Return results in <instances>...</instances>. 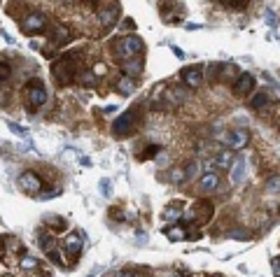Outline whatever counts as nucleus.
<instances>
[{
	"label": "nucleus",
	"mask_w": 280,
	"mask_h": 277,
	"mask_svg": "<svg viewBox=\"0 0 280 277\" xmlns=\"http://www.w3.org/2000/svg\"><path fill=\"white\" fill-rule=\"evenodd\" d=\"M135 89H138V82H135V79L126 77V75H122V77L117 79V91H119L122 96H131Z\"/></svg>",
	"instance_id": "obj_14"
},
{
	"label": "nucleus",
	"mask_w": 280,
	"mask_h": 277,
	"mask_svg": "<svg viewBox=\"0 0 280 277\" xmlns=\"http://www.w3.org/2000/svg\"><path fill=\"white\" fill-rule=\"evenodd\" d=\"M101 191H103V196H112V184H110V180H101Z\"/></svg>",
	"instance_id": "obj_28"
},
{
	"label": "nucleus",
	"mask_w": 280,
	"mask_h": 277,
	"mask_svg": "<svg viewBox=\"0 0 280 277\" xmlns=\"http://www.w3.org/2000/svg\"><path fill=\"white\" fill-rule=\"evenodd\" d=\"M245 168H248L245 156H236L231 163V168H229V180H231L234 184H241V182L245 180Z\"/></svg>",
	"instance_id": "obj_10"
},
{
	"label": "nucleus",
	"mask_w": 280,
	"mask_h": 277,
	"mask_svg": "<svg viewBox=\"0 0 280 277\" xmlns=\"http://www.w3.org/2000/svg\"><path fill=\"white\" fill-rule=\"evenodd\" d=\"M108 73V68L103 66V63H96V66H94V75H98V77H101V75H105Z\"/></svg>",
	"instance_id": "obj_29"
},
{
	"label": "nucleus",
	"mask_w": 280,
	"mask_h": 277,
	"mask_svg": "<svg viewBox=\"0 0 280 277\" xmlns=\"http://www.w3.org/2000/svg\"><path fill=\"white\" fill-rule=\"evenodd\" d=\"M115 277H133V272L131 270H119V272H115Z\"/></svg>",
	"instance_id": "obj_34"
},
{
	"label": "nucleus",
	"mask_w": 280,
	"mask_h": 277,
	"mask_svg": "<svg viewBox=\"0 0 280 277\" xmlns=\"http://www.w3.org/2000/svg\"><path fill=\"white\" fill-rule=\"evenodd\" d=\"M164 219L166 221H180L182 219V205H168L164 210Z\"/></svg>",
	"instance_id": "obj_19"
},
{
	"label": "nucleus",
	"mask_w": 280,
	"mask_h": 277,
	"mask_svg": "<svg viewBox=\"0 0 280 277\" xmlns=\"http://www.w3.org/2000/svg\"><path fill=\"white\" fill-rule=\"evenodd\" d=\"M168 277H175V275H168Z\"/></svg>",
	"instance_id": "obj_38"
},
{
	"label": "nucleus",
	"mask_w": 280,
	"mask_h": 277,
	"mask_svg": "<svg viewBox=\"0 0 280 277\" xmlns=\"http://www.w3.org/2000/svg\"><path fill=\"white\" fill-rule=\"evenodd\" d=\"M124 28H128V30H133V28H135V24H133V19H126V21H124Z\"/></svg>",
	"instance_id": "obj_35"
},
{
	"label": "nucleus",
	"mask_w": 280,
	"mask_h": 277,
	"mask_svg": "<svg viewBox=\"0 0 280 277\" xmlns=\"http://www.w3.org/2000/svg\"><path fill=\"white\" fill-rule=\"evenodd\" d=\"M268 102H271V96H268L266 91H257L255 96H252V100H250V107H252V109H262V107H266Z\"/></svg>",
	"instance_id": "obj_16"
},
{
	"label": "nucleus",
	"mask_w": 280,
	"mask_h": 277,
	"mask_svg": "<svg viewBox=\"0 0 280 277\" xmlns=\"http://www.w3.org/2000/svg\"><path fill=\"white\" fill-rule=\"evenodd\" d=\"M7 128L12 133H17V135H21V138H28V131H26L24 126H19V124H14V121H7Z\"/></svg>",
	"instance_id": "obj_26"
},
{
	"label": "nucleus",
	"mask_w": 280,
	"mask_h": 277,
	"mask_svg": "<svg viewBox=\"0 0 280 277\" xmlns=\"http://www.w3.org/2000/svg\"><path fill=\"white\" fill-rule=\"evenodd\" d=\"M182 82L187 86H192V89H196V86L203 82V70L201 68H196V66L194 68H184L182 70Z\"/></svg>",
	"instance_id": "obj_11"
},
{
	"label": "nucleus",
	"mask_w": 280,
	"mask_h": 277,
	"mask_svg": "<svg viewBox=\"0 0 280 277\" xmlns=\"http://www.w3.org/2000/svg\"><path fill=\"white\" fill-rule=\"evenodd\" d=\"M119 14H122V10H119V5L117 3H110V5H105L101 12H98V19H101V26L103 28H112V26L117 24V19H119Z\"/></svg>",
	"instance_id": "obj_7"
},
{
	"label": "nucleus",
	"mask_w": 280,
	"mask_h": 277,
	"mask_svg": "<svg viewBox=\"0 0 280 277\" xmlns=\"http://www.w3.org/2000/svg\"><path fill=\"white\" fill-rule=\"evenodd\" d=\"M122 68H124V75H126V77H131V79H135V77H140V75H143V63H140L138 59L126 61Z\"/></svg>",
	"instance_id": "obj_15"
},
{
	"label": "nucleus",
	"mask_w": 280,
	"mask_h": 277,
	"mask_svg": "<svg viewBox=\"0 0 280 277\" xmlns=\"http://www.w3.org/2000/svg\"><path fill=\"white\" fill-rule=\"evenodd\" d=\"M219 187V175L217 173H203L199 180V189L201 191H215Z\"/></svg>",
	"instance_id": "obj_13"
},
{
	"label": "nucleus",
	"mask_w": 280,
	"mask_h": 277,
	"mask_svg": "<svg viewBox=\"0 0 280 277\" xmlns=\"http://www.w3.org/2000/svg\"><path fill=\"white\" fill-rule=\"evenodd\" d=\"M89 277H96V272H91V275H89Z\"/></svg>",
	"instance_id": "obj_36"
},
{
	"label": "nucleus",
	"mask_w": 280,
	"mask_h": 277,
	"mask_svg": "<svg viewBox=\"0 0 280 277\" xmlns=\"http://www.w3.org/2000/svg\"><path fill=\"white\" fill-rule=\"evenodd\" d=\"M215 277H222V275H215Z\"/></svg>",
	"instance_id": "obj_39"
},
{
	"label": "nucleus",
	"mask_w": 280,
	"mask_h": 277,
	"mask_svg": "<svg viewBox=\"0 0 280 277\" xmlns=\"http://www.w3.org/2000/svg\"><path fill=\"white\" fill-rule=\"evenodd\" d=\"M266 189L271 193H278L280 191V175H273V177H268V182H266Z\"/></svg>",
	"instance_id": "obj_25"
},
{
	"label": "nucleus",
	"mask_w": 280,
	"mask_h": 277,
	"mask_svg": "<svg viewBox=\"0 0 280 277\" xmlns=\"http://www.w3.org/2000/svg\"><path fill=\"white\" fill-rule=\"evenodd\" d=\"M24 96H26V105H31V107H40L47 102V89L40 79H31L24 89Z\"/></svg>",
	"instance_id": "obj_3"
},
{
	"label": "nucleus",
	"mask_w": 280,
	"mask_h": 277,
	"mask_svg": "<svg viewBox=\"0 0 280 277\" xmlns=\"http://www.w3.org/2000/svg\"><path fill=\"white\" fill-rule=\"evenodd\" d=\"M222 140L226 142V149H229V151H236V149H243V147H248L250 133L245 131V128H234V131H229Z\"/></svg>",
	"instance_id": "obj_4"
},
{
	"label": "nucleus",
	"mask_w": 280,
	"mask_h": 277,
	"mask_svg": "<svg viewBox=\"0 0 280 277\" xmlns=\"http://www.w3.org/2000/svg\"><path fill=\"white\" fill-rule=\"evenodd\" d=\"M44 224H47L52 231H56V233L66 231V219L63 217H44Z\"/></svg>",
	"instance_id": "obj_20"
},
{
	"label": "nucleus",
	"mask_w": 280,
	"mask_h": 277,
	"mask_svg": "<svg viewBox=\"0 0 280 277\" xmlns=\"http://www.w3.org/2000/svg\"><path fill=\"white\" fill-rule=\"evenodd\" d=\"M143 49H145V42L138 35H124L115 42V54L122 61H133Z\"/></svg>",
	"instance_id": "obj_1"
},
{
	"label": "nucleus",
	"mask_w": 280,
	"mask_h": 277,
	"mask_svg": "<svg viewBox=\"0 0 280 277\" xmlns=\"http://www.w3.org/2000/svg\"><path fill=\"white\" fill-rule=\"evenodd\" d=\"M234 151H229V149H222L217 154V158H215V163H217V168H231V163H234Z\"/></svg>",
	"instance_id": "obj_18"
},
{
	"label": "nucleus",
	"mask_w": 280,
	"mask_h": 277,
	"mask_svg": "<svg viewBox=\"0 0 280 277\" xmlns=\"http://www.w3.org/2000/svg\"><path fill=\"white\" fill-rule=\"evenodd\" d=\"M152 154H159V147H150V149H147L145 154H143V158H150Z\"/></svg>",
	"instance_id": "obj_33"
},
{
	"label": "nucleus",
	"mask_w": 280,
	"mask_h": 277,
	"mask_svg": "<svg viewBox=\"0 0 280 277\" xmlns=\"http://www.w3.org/2000/svg\"><path fill=\"white\" fill-rule=\"evenodd\" d=\"M68 40H70V30H68L66 26H56L54 28V42L56 44H66Z\"/></svg>",
	"instance_id": "obj_21"
},
{
	"label": "nucleus",
	"mask_w": 280,
	"mask_h": 277,
	"mask_svg": "<svg viewBox=\"0 0 280 277\" xmlns=\"http://www.w3.org/2000/svg\"><path fill=\"white\" fill-rule=\"evenodd\" d=\"M266 21H268L271 26H275V24H278V17H275L273 12H266Z\"/></svg>",
	"instance_id": "obj_32"
},
{
	"label": "nucleus",
	"mask_w": 280,
	"mask_h": 277,
	"mask_svg": "<svg viewBox=\"0 0 280 277\" xmlns=\"http://www.w3.org/2000/svg\"><path fill=\"white\" fill-rule=\"evenodd\" d=\"M17 182H19V189L26 191V193H40V191H42V180H40V175L33 173V170L21 173Z\"/></svg>",
	"instance_id": "obj_5"
},
{
	"label": "nucleus",
	"mask_w": 280,
	"mask_h": 277,
	"mask_svg": "<svg viewBox=\"0 0 280 277\" xmlns=\"http://www.w3.org/2000/svg\"><path fill=\"white\" fill-rule=\"evenodd\" d=\"M271 265H273V272H275V277H280V256H275V259L271 261Z\"/></svg>",
	"instance_id": "obj_31"
},
{
	"label": "nucleus",
	"mask_w": 280,
	"mask_h": 277,
	"mask_svg": "<svg viewBox=\"0 0 280 277\" xmlns=\"http://www.w3.org/2000/svg\"><path fill=\"white\" fill-rule=\"evenodd\" d=\"M184 231H187L184 226H177V224H175V226H171V229H166L164 233H166V238H168L171 242H177V240H184V238H187Z\"/></svg>",
	"instance_id": "obj_17"
},
{
	"label": "nucleus",
	"mask_w": 280,
	"mask_h": 277,
	"mask_svg": "<svg viewBox=\"0 0 280 277\" xmlns=\"http://www.w3.org/2000/svg\"><path fill=\"white\" fill-rule=\"evenodd\" d=\"M37 265H40V261L33 259V256H24V259H21V268H24V270H35Z\"/></svg>",
	"instance_id": "obj_23"
},
{
	"label": "nucleus",
	"mask_w": 280,
	"mask_h": 277,
	"mask_svg": "<svg viewBox=\"0 0 280 277\" xmlns=\"http://www.w3.org/2000/svg\"><path fill=\"white\" fill-rule=\"evenodd\" d=\"M135 109H128V112H124L119 119H115V124H112V133L115 135H128V133H133L135 128Z\"/></svg>",
	"instance_id": "obj_6"
},
{
	"label": "nucleus",
	"mask_w": 280,
	"mask_h": 277,
	"mask_svg": "<svg viewBox=\"0 0 280 277\" xmlns=\"http://www.w3.org/2000/svg\"><path fill=\"white\" fill-rule=\"evenodd\" d=\"M40 247H42L44 249V252H54V249H56V242H54V238H52V235H40Z\"/></svg>",
	"instance_id": "obj_22"
},
{
	"label": "nucleus",
	"mask_w": 280,
	"mask_h": 277,
	"mask_svg": "<svg viewBox=\"0 0 280 277\" xmlns=\"http://www.w3.org/2000/svg\"><path fill=\"white\" fill-rule=\"evenodd\" d=\"M10 73H12V70H10V66L0 61V82H5V79L10 77Z\"/></svg>",
	"instance_id": "obj_27"
},
{
	"label": "nucleus",
	"mask_w": 280,
	"mask_h": 277,
	"mask_svg": "<svg viewBox=\"0 0 280 277\" xmlns=\"http://www.w3.org/2000/svg\"><path fill=\"white\" fill-rule=\"evenodd\" d=\"M63 252H68L70 256H79V252H82V235L79 233H70L66 235V242H63Z\"/></svg>",
	"instance_id": "obj_12"
},
{
	"label": "nucleus",
	"mask_w": 280,
	"mask_h": 277,
	"mask_svg": "<svg viewBox=\"0 0 280 277\" xmlns=\"http://www.w3.org/2000/svg\"><path fill=\"white\" fill-rule=\"evenodd\" d=\"M47 28V17L42 12H31L28 17L24 19V30L26 33H40V30Z\"/></svg>",
	"instance_id": "obj_8"
},
{
	"label": "nucleus",
	"mask_w": 280,
	"mask_h": 277,
	"mask_svg": "<svg viewBox=\"0 0 280 277\" xmlns=\"http://www.w3.org/2000/svg\"><path fill=\"white\" fill-rule=\"evenodd\" d=\"M33 277H44V275H33Z\"/></svg>",
	"instance_id": "obj_37"
},
{
	"label": "nucleus",
	"mask_w": 280,
	"mask_h": 277,
	"mask_svg": "<svg viewBox=\"0 0 280 277\" xmlns=\"http://www.w3.org/2000/svg\"><path fill=\"white\" fill-rule=\"evenodd\" d=\"M110 217L112 219H124V212L119 210V207H112V210H110Z\"/></svg>",
	"instance_id": "obj_30"
},
{
	"label": "nucleus",
	"mask_w": 280,
	"mask_h": 277,
	"mask_svg": "<svg viewBox=\"0 0 280 277\" xmlns=\"http://www.w3.org/2000/svg\"><path fill=\"white\" fill-rule=\"evenodd\" d=\"M255 77L250 73H241L238 75V82H234V93L236 96H248V93H252V89H255Z\"/></svg>",
	"instance_id": "obj_9"
},
{
	"label": "nucleus",
	"mask_w": 280,
	"mask_h": 277,
	"mask_svg": "<svg viewBox=\"0 0 280 277\" xmlns=\"http://www.w3.org/2000/svg\"><path fill=\"white\" fill-rule=\"evenodd\" d=\"M199 168H201V163L199 161H192L187 165V168H184V177H187V180H192V177H196V173H199Z\"/></svg>",
	"instance_id": "obj_24"
},
{
	"label": "nucleus",
	"mask_w": 280,
	"mask_h": 277,
	"mask_svg": "<svg viewBox=\"0 0 280 277\" xmlns=\"http://www.w3.org/2000/svg\"><path fill=\"white\" fill-rule=\"evenodd\" d=\"M77 51L75 54H68L63 56L59 63H54V77L61 82V84H70V82H75V77H77Z\"/></svg>",
	"instance_id": "obj_2"
}]
</instances>
